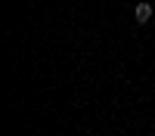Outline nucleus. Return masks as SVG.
Wrapping results in <instances>:
<instances>
[{
	"label": "nucleus",
	"instance_id": "nucleus-1",
	"mask_svg": "<svg viewBox=\"0 0 155 136\" xmlns=\"http://www.w3.org/2000/svg\"><path fill=\"white\" fill-rule=\"evenodd\" d=\"M134 19H137L140 25H146V22L152 19V3H146V0H143V3H137V6H134Z\"/></svg>",
	"mask_w": 155,
	"mask_h": 136
}]
</instances>
